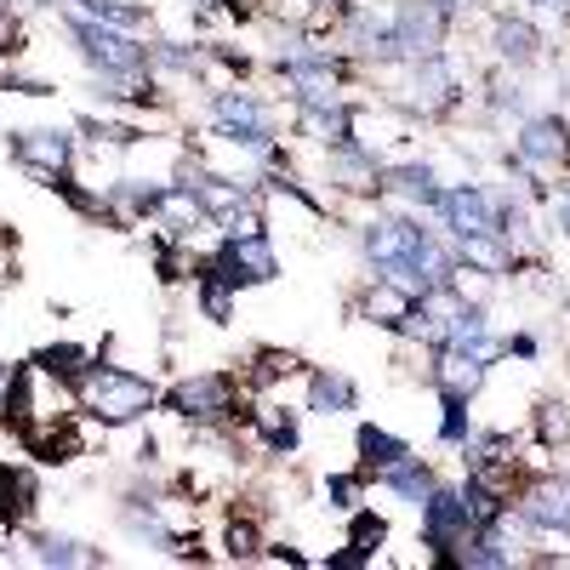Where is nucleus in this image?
Listing matches in <instances>:
<instances>
[{
  "label": "nucleus",
  "instance_id": "1",
  "mask_svg": "<svg viewBox=\"0 0 570 570\" xmlns=\"http://www.w3.org/2000/svg\"><path fill=\"white\" fill-rule=\"evenodd\" d=\"M80 394L104 422H131V416H142L155 405V389L142 383V376H131V371H115V365H91L80 376Z\"/></svg>",
  "mask_w": 570,
  "mask_h": 570
},
{
  "label": "nucleus",
  "instance_id": "2",
  "mask_svg": "<svg viewBox=\"0 0 570 570\" xmlns=\"http://www.w3.org/2000/svg\"><path fill=\"white\" fill-rule=\"evenodd\" d=\"M394 40L405 58H440V40H445V7L440 0H405L400 18H394Z\"/></svg>",
  "mask_w": 570,
  "mask_h": 570
},
{
  "label": "nucleus",
  "instance_id": "3",
  "mask_svg": "<svg viewBox=\"0 0 570 570\" xmlns=\"http://www.w3.org/2000/svg\"><path fill=\"white\" fill-rule=\"evenodd\" d=\"M75 40L86 46V58L98 63L104 75H137L142 69V46L126 40L120 29L98 23V18H75Z\"/></svg>",
  "mask_w": 570,
  "mask_h": 570
},
{
  "label": "nucleus",
  "instance_id": "4",
  "mask_svg": "<svg viewBox=\"0 0 570 570\" xmlns=\"http://www.w3.org/2000/svg\"><path fill=\"white\" fill-rule=\"evenodd\" d=\"M440 212L451 217L456 234H502V212L480 195V188H456V195H440Z\"/></svg>",
  "mask_w": 570,
  "mask_h": 570
},
{
  "label": "nucleus",
  "instance_id": "5",
  "mask_svg": "<svg viewBox=\"0 0 570 570\" xmlns=\"http://www.w3.org/2000/svg\"><path fill=\"white\" fill-rule=\"evenodd\" d=\"M564 155H570V137H564L559 120H531L525 131H519V142H513L519 166H559Z\"/></svg>",
  "mask_w": 570,
  "mask_h": 570
},
{
  "label": "nucleus",
  "instance_id": "6",
  "mask_svg": "<svg viewBox=\"0 0 570 570\" xmlns=\"http://www.w3.org/2000/svg\"><path fill=\"white\" fill-rule=\"evenodd\" d=\"M228 376H188V383H177L171 389V411H183V416H217V411H228Z\"/></svg>",
  "mask_w": 570,
  "mask_h": 570
},
{
  "label": "nucleus",
  "instance_id": "7",
  "mask_svg": "<svg viewBox=\"0 0 570 570\" xmlns=\"http://www.w3.org/2000/svg\"><path fill=\"white\" fill-rule=\"evenodd\" d=\"M285 75H292V86L303 91V109L337 104V69H331L325 58H292V63H285Z\"/></svg>",
  "mask_w": 570,
  "mask_h": 570
},
{
  "label": "nucleus",
  "instance_id": "8",
  "mask_svg": "<svg viewBox=\"0 0 570 570\" xmlns=\"http://www.w3.org/2000/svg\"><path fill=\"white\" fill-rule=\"evenodd\" d=\"M422 240H428L422 228H411V223H394V217H389V223H371V228H365V252H371L376 263L411 257V252H416Z\"/></svg>",
  "mask_w": 570,
  "mask_h": 570
},
{
  "label": "nucleus",
  "instance_id": "9",
  "mask_svg": "<svg viewBox=\"0 0 570 570\" xmlns=\"http://www.w3.org/2000/svg\"><path fill=\"white\" fill-rule=\"evenodd\" d=\"M525 513L537 519V525H548V531H564V537H570V480H542V485L531 491Z\"/></svg>",
  "mask_w": 570,
  "mask_h": 570
},
{
  "label": "nucleus",
  "instance_id": "10",
  "mask_svg": "<svg viewBox=\"0 0 570 570\" xmlns=\"http://www.w3.org/2000/svg\"><path fill=\"white\" fill-rule=\"evenodd\" d=\"M376 473H383V485H394V491L411 497V502H428V497H434V473H428L411 451H405L400 462H389V468H376Z\"/></svg>",
  "mask_w": 570,
  "mask_h": 570
},
{
  "label": "nucleus",
  "instance_id": "11",
  "mask_svg": "<svg viewBox=\"0 0 570 570\" xmlns=\"http://www.w3.org/2000/svg\"><path fill=\"white\" fill-rule=\"evenodd\" d=\"M29 513H35V480L23 468H0V519L23 525Z\"/></svg>",
  "mask_w": 570,
  "mask_h": 570
},
{
  "label": "nucleus",
  "instance_id": "12",
  "mask_svg": "<svg viewBox=\"0 0 570 570\" xmlns=\"http://www.w3.org/2000/svg\"><path fill=\"white\" fill-rule=\"evenodd\" d=\"M480 360L473 354H462V348H451L445 360H440V389H445V400H468L473 389H480Z\"/></svg>",
  "mask_w": 570,
  "mask_h": 570
},
{
  "label": "nucleus",
  "instance_id": "13",
  "mask_svg": "<svg viewBox=\"0 0 570 570\" xmlns=\"http://www.w3.org/2000/svg\"><path fill=\"white\" fill-rule=\"evenodd\" d=\"M451 69L440 63V58H422V69H416V109L422 115H434V109H445L451 104Z\"/></svg>",
  "mask_w": 570,
  "mask_h": 570
},
{
  "label": "nucleus",
  "instance_id": "14",
  "mask_svg": "<svg viewBox=\"0 0 570 570\" xmlns=\"http://www.w3.org/2000/svg\"><path fill=\"white\" fill-rule=\"evenodd\" d=\"M18 155H23V166H52V171H63V166H69V137H63V131H29V137L18 142Z\"/></svg>",
  "mask_w": 570,
  "mask_h": 570
},
{
  "label": "nucleus",
  "instance_id": "15",
  "mask_svg": "<svg viewBox=\"0 0 570 570\" xmlns=\"http://www.w3.org/2000/svg\"><path fill=\"white\" fill-rule=\"evenodd\" d=\"M376 188H394V195H416L428 206H440V188H434V171L428 166H400V171H383Z\"/></svg>",
  "mask_w": 570,
  "mask_h": 570
},
{
  "label": "nucleus",
  "instance_id": "16",
  "mask_svg": "<svg viewBox=\"0 0 570 570\" xmlns=\"http://www.w3.org/2000/svg\"><path fill=\"white\" fill-rule=\"evenodd\" d=\"M497 52H502L508 63H531V58H537V29H531L525 18H502V23H497Z\"/></svg>",
  "mask_w": 570,
  "mask_h": 570
},
{
  "label": "nucleus",
  "instance_id": "17",
  "mask_svg": "<svg viewBox=\"0 0 570 570\" xmlns=\"http://www.w3.org/2000/svg\"><path fill=\"white\" fill-rule=\"evenodd\" d=\"M303 131H314L320 142H331V149H343V142H348V109H337V104L303 109Z\"/></svg>",
  "mask_w": 570,
  "mask_h": 570
},
{
  "label": "nucleus",
  "instance_id": "18",
  "mask_svg": "<svg viewBox=\"0 0 570 570\" xmlns=\"http://www.w3.org/2000/svg\"><path fill=\"white\" fill-rule=\"evenodd\" d=\"M462 257L473 268H485V274H508L513 268V257L497 246V234H462Z\"/></svg>",
  "mask_w": 570,
  "mask_h": 570
},
{
  "label": "nucleus",
  "instance_id": "19",
  "mask_svg": "<svg viewBox=\"0 0 570 570\" xmlns=\"http://www.w3.org/2000/svg\"><path fill=\"white\" fill-rule=\"evenodd\" d=\"M360 451H365V462H371V468H389V462H400V456H405V440L383 434V428H360Z\"/></svg>",
  "mask_w": 570,
  "mask_h": 570
},
{
  "label": "nucleus",
  "instance_id": "20",
  "mask_svg": "<svg viewBox=\"0 0 570 570\" xmlns=\"http://www.w3.org/2000/svg\"><path fill=\"white\" fill-rule=\"evenodd\" d=\"M331 166H337V177H343L348 188H376V166H371L360 149H348V142L337 149V160H331Z\"/></svg>",
  "mask_w": 570,
  "mask_h": 570
},
{
  "label": "nucleus",
  "instance_id": "21",
  "mask_svg": "<svg viewBox=\"0 0 570 570\" xmlns=\"http://www.w3.org/2000/svg\"><path fill=\"white\" fill-rule=\"evenodd\" d=\"M348 376H314V411H348Z\"/></svg>",
  "mask_w": 570,
  "mask_h": 570
},
{
  "label": "nucleus",
  "instance_id": "22",
  "mask_svg": "<svg viewBox=\"0 0 570 570\" xmlns=\"http://www.w3.org/2000/svg\"><path fill=\"white\" fill-rule=\"evenodd\" d=\"M86 12L98 18V23H142L137 0H86Z\"/></svg>",
  "mask_w": 570,
  "mask_h": 570
},
{
  "label": "nucleus",
  "instance_id": "23",
  "mask_svg": "<svg viewBox=\"0 0 570 570\" xmlns=\"http://www.w3.org/2000/svg\"><path fill=\"white\" fill-rule=\"evenodd\" d=\"M40 559H46V564H98V553H86L80 542H58V537L40 542Z\"/></svg>",
  "mask_w": 570,
  "mask_h": 570
},
{
  "label": "nucleus",
  "instance_id": "24",
  "mask_svg": "<svg viewBox=\"0 0 570 570\" xmlns=\"http://www.w3.org/2000/svg\"><path fill=\"white\" fill-rule=\"evenodd\" d=\"M383 537H389V531H383V519H371V513H365L360 525H354V553H343V559H348V564H360V559H365L376 542H383Z\"/></svg>",
  "mask_w": 570,
  "mask_h": 570
},
{
  "label": "nucleus",
  "instance_id": "25",
  "mask_svg": "<svg viewBox=\"0 0 570 570\" xmlns=\"http://www.w3.org/2000/svg\"><path fill=\"white\" fill-rule=\"evenodd\" d=\"M263 434H268V445L292 451V445H297V422L285 416V411H263Z\"/></svg>",
  "mask_w": 570,
  "mask_h": 570
},
{
  "label": "nucleus",
  "instance_id": "26",
  "mask_svg": "<svg viewBox=\"0 0 570 570\" xmlns=\"http://www.w3.org/2000/svg\"><path fill=\"white\" fill-rule=\"evenodd\" d=\"M200 308H206L212 320H228V285H223L217 274H206V285H200Z\"/></svg>",
  "mask_w": 570,
  "mask_h": 570
},
{
  "label": "nucleus",
  "instance_id": "27",
  "mask_svg": "<svg viewBox=\"0 0 570 570\" xmlns=\"http://www.w3.org/2000/svg\"><path fill=\"white\" fill-rule=\"evenodd\" d=\"M325 497L337 502V508H354V502H360V480H348V473H337V480L325 485Z\"/></svg>",
  "mask_w": 570,
  "mask_h": 570
},
{
  "label": "nucleus",
  "instance_id": "28",
  "mask_svg": "<svg viewBox=\"0 0 570 570\" xmlns=\"http://www.w3.org/2000/svg\"><path fill=\"white\" fill-rule=\"evenodd\" d=\"M297 360L292 354H263V365H257V376H263V383H274V376H285V371H292Z\"/></svg>",
  "mask_w": 570,
  "mask_h": 570
},
{
  "label": "nucleus",
  "instance_id": "29",
  "mask_svg": "<svg viewBox=\"0 0 570 570\" xmlns=\"http://www.w3.org/2000/svg\"><path fill=\"white\" fill-rule=\"evenodd\" d=\"M564 434H570V422H564V416H559V411L548 405V411H542V440L553 445V440H564Z\"/></svg>",
  "mask_w": 570,
  "mask_h": 570
},
{
  "label": "nucleus",
  "instance_id": "30",
  "mask_svg": "<svg viewBox=\"0 0 570 570\" xmlns=\"http://www.w3.org/2000/svg\"><path fill=\"white\" fill-rule=\"evenodd\" d=\"M445 440H462V400H445Z\"/></svg>",
  "mask_w": 570,
  "mask_h": 570
},
{
  "label": "nucleus",
  "instance_id": "31",
  "mask_svg": "<svg viewBox=\"0 0 570 570\" xmlns=\"http://www.w3.org/2000/svg\"><path fill=\"white\" fill-rule=\"evenodd\" d=\"M559 228H564V234H570V195H564V200H559Z\"/></svg>",
  "mask_w": 570,
  "mask_h": 570
},
{
  "label": "nucleus",
  "instance_id": "32",
  "mask_svg": "<svg viewBox=\"0 0 570 570\" xmlns=\"http://www.w3.org/2000/svg\"><path fill=\"white\" fill-rule=\"evenodd\" d=\"M331 7H337V0H331Z\"/></svg>",
  "mask_w": 570,
  "mask_h": 570
}]
</instances>
